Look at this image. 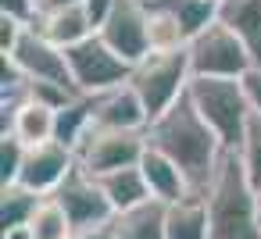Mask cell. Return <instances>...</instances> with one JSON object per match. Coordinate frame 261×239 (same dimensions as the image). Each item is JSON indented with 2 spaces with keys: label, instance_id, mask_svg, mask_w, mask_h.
<instances>
[{
  "label": "cell",
  "instance_id": "obj_31",
  "mask_svg": "<svg viewBox=\"0 0 261 239\" xmlns=\"http://www.w3.org/2000/svg\"><path fill=\"white\" fill-rule=\"evenodd\" d=\"M83 0H40V15L43 11H61V8H79Z\"/></svg>",
  "mask_w": 261,
  "mask_h": 239
},
{
  "label": "cell",
  "instance_id": "obj_17",
  "mask_svg": "<svg viewBox=\"0 0 261 239\" xmlns=\"http://www.w3.org/2000/svg\"><path fill=\"white\" fill-rule=\"evenodd\" d=\"M218 22L229 25L250 47V54L261 61V0H222Z\"/></svg>",
  "mask_w": 261,
  "mask_h": 239
},
{
  "label": "cell",
  "instance_id": "obj_8",
  "mask_svg": "<svg viewBox=\"0 0 261 239\" xmlns=\"http://www.w3.org/2000/svg\"><path fill=\"white\" fill-rule=\"evenodd\" d=\"M8 61L29 79V82H54L65 89H75L72 72H68V54L61 47H54L43 33H36L33 25H25L18 47L8 54Z\"/></svg>",
  "mask_w": 261,
  "mask_h": 239
},
{
  "label": "cell",
  "instance_id": "obj_10",
  "mask_svg": "<svg viewBox=\"0 0 261 239\" xmlns=\"http://www.w3.org/2000/svg\"><path fill=\"white\" fill-rule=\"evenodd\" d=\"M50 200L61 203V211L68 214V221L75 225V232H79V228H97V225L115 221L111 200L104 196L100 182H97L93 175H86L83 168H75V171L61 182V189H58Z\"/></svg>",
  "mask_w": 261,
  "mask_h": 239
},
{
  "label": "cell",
  "instance_id": "obj_2",
  "mask_svg": "<svg viewBox=\"0 0 261 239\" xmlns=\"http://www.w3.org/2000/svg\"><path fill=\"white\" fill-rule=\"evenodd\" d=\"M211 239H261L257 225V189L250 186L236 150H225L218 171L204 193Z\"/></svg>",
  "mask_w": 261,
  "mask_h": 239
},
{
  "label": "cell",
  "instance_id": "obj_26",
  "mask_svg": "<svg viewBox=\"0 0 261 239\" xmlns=\"http://www.w3.org/2000/svg\"><path fill=\"white\" fill-rule=\"evenodd\" d=\"M25 154H29V146L18 136L4 132V139H0V178H4V186H18L22 168H25Z\"/></svg>",
  "mask_w": 261,
  "mask_h": 239
},
{
  "label": "cell",
  "instance_id": "obj_9",
  "mask_svg": "<svg viewBox=\"0 0 261 239\" xmlns=\"http://www.w3.org/2000/svg\"><path fill=\"white\" fill-rule=\"evenodd\" d=\"M122 61H129L133 68L150 57V33H147V4L143 0H118L111 18L100 25L97 33Z\"/></svg>",
  "mask_w": 261,
  "mask_h": 239
},
{
  "label": "cell",
  "instance_id": "obj_27",
  "mask_svg": "<svg viewBox=\"0 0 261 239\" xmlns=\"http://www.w3.org/2000/svg\"><path fill=\"white\" fill-rule=\"evenodd\" d=\"M0 15H8L22 25H36L40 18V0H0Z\"/></svg>",
  "mask_w": 261,
  "mask_h": 239
},
{
  "label": "cell",
  "instance_id": "obj_12",
  "mask_svg": "<svg viewBox=\"0 0 261 239\" xmlns=\"http://www.w3.org/2000/svg\"><path fill=\"white\" fill-rule=\"evenodd\" d=\"M93 125L97 129H115V132H147L150 129V114L143 107V100L136 97V89L125 82L104 97H93Z\"/></svg>",
  "mask_w": 261,
  "mask_h": 239
},
{
  "label": "cell",
  "instance_id": "obj_28",
  "mask_svg": "<svg viewBox=\"0 0 261 239\" xmlns=\"http://www.w3.org/2000/svg\"><path fill=\"white\" fill-rule=\"evenodd\" d=\"M240 86H243V97H247V104H250V114L261 118V61L240 79Z\"/></svg>",
  "mask_w": 261,
  "mask_h": 239
},
{
  "label": "cell",
  "instance_id": "obj_5",
  "mask_svg": "<svg viewBox=\"0 0 261 239\" xmlns=\"http://www.w3.org/2000/svg\"><path fill=\"white\" fill-rule=\"evenodd\" d=\"M190 72L193 79H243L257 57L250 54V47L222 22H215L211 29H204L190 47Z\"/></svg>",
  "mask_w": 261,
  "mask_h": 239
},
{
  "label": "cell",
  "instance_id": "obj_1",
  "mask_svg": "<svg viewBox=\"0 0 261 239\" xmlns=\"http://www.w3.org/2000/svg\"><path fill=\"white\" fill-rule=\"evenodd\" d=\"M147 146H154L165 157H172L182 168L193 196H200V200H204V193H207V186H211V178L218 171V161L225 154L222 139L197 114V107L190 104V97H182L172 111H165L158 122H150Z\"/></svg>",
  "mask_w": 261,
  "mask_h": 239
},
{
  "label": "cell",
  "instance_id": "obj_32",
  "mask_svg": "<svg viewBox=\"0 0 261 239\" xmlns=\"http://www.w3.org/2000/svg\"><path fill=\"white\" fill-rule=\"evenodd\" d=\"M4 239H33V235H29V228H18V232H8Z\"/></svg>",
  "mask_w": 261,
  "mask_h": 239
},
{
  "label": "cell",
  "instance_id": "obj_23",
  "mask_svg": "<svg viewBox=\"0 0 261 239\" xmlns=\"http://www.w3.org/2000/svg\"><path fill=\"white\" fill-rule=\"evenodd\" d=\"M147 33H150V54H172V50L190 47L175 15H168L165 8H154V4H147Z\"/></svg>",
  "mask_w": 261,
  "mask_h": 239
},
{
  "label": "cell",
  "instance_id": "obj_35",
  "mask_svg": "<svg viewBox=\"0 0 261 239\" xmlns=\"http://www.w3.org/2000/svg\"><path fill=\"white\" fill-rule=\"evenodd\" d=\"M218 4H222V0H218Z\"/></svg>",
  "mask_w": 261,
  "mask_h": 239
},
{
  "label": "cell",
  "instance_id": "obj_25",
  "mask_svg": "<svg viewBox=\"0 0 261 239\" xmlns=\"http://www.w3.org/2000/svg\"><path fill=\"white\" fill-rule=\"evenodd\" d=\"M240 161H243V171L250 178L254 189H261V118L250 114L247 122V132H243V143H240Z\"/></svg>",
  "mask_w": 261,
  "mask_h": 239
},
{
  "label": "cell",
  "instance_id": "obj_22",
  "mask_svg": "<svg viewBox=\"0 0 261 239\" xmlns=\"http://www.w3.org/2000/svg\"><path fill=\"white\" fill-rule=\"evenodd\" d=\"M40 203H43V196H36L22 186H4V193H0V225H4V235L18 232V228H29Z\"/></svg>",
  "mask_w": 261,
  "mask_h": 239
},
{
  "label": "cell",
  "instance_id": "obj_16",
  "mask_svg": "<svg viewBox=\"0 0 261 239\" xmlns=\"http://www.w3.org/2000/svg\"><path fill=\"white\" fill-rule=\"evenodd\" d=\"M97 182H100L104 196L111 200L115 218L125 214V211H136V207H143V203L154 200V196H150V186H147V178H143V171H140V164H136V168L111 171V175H104V178H97Z\"/></svg>",
  "mask_w": 261,
  "mask_h": 239
},
{
  "label": "cell",
  "instance_id": "obj_13",
  "mask_svg": "<svg viewBox=\"0 0 261 239\" xmlns=\"http://www.w3.org/2000/svg\"><path fill=\"white\" fill-rule=\"evenodd\" d=\"M140 171H143V178H147V186H150V196H154L158 203H165V207H175V203H182V200L193 196V189H190L182 168H179L172 157H165L161 150H154V146L143 150Z\"/></svg>",
  "mask_w": 261,
  "mask_h": 239
},
{
  "label": "cell",
  "instance_id": "obj_14",
  "mask_svg": "<svg viewBox=\"0 0 261 239\" xmlns=\"http://www.w3.org/2000/svg\"><path fill=\"white\" fill-rule=\"evenodd\" d=\"M54 118H58L54 107L25 97L18 107L4 111V132L18 136L25 146H40V143H50L54 139Z\"/></svg>",
  "mask_w": 261,
  "mask_h": 239
},
{
  "label": "cell",
  "instance_id": "obj_15",
  "mask_svg": "<svg viewBox=\"0 0 261 239\" xmlns=\"http://www.w3.org/2000/svg\"><path fill=\"white\" fill-rule=\"evenodd\" d=\"M33 29L43 33V36H47L54 47H61V50H68V47H75V43H83V40L93 36V25H90L83 4H79V8H61V11H43Z\"/></svg>",
  "mask_w": 261,
  "mask_h": 239
},
{
  "label": "cell",
  "instance_id": "obj_29",
  "mask_svg": "<svg viewBox=\"0 0 261 239\" xmlns=\"http://www.w3.org/2000/svg\"><path fill=\"white\" fill-rule=\"evenodd\" d=\"M115 4H118V0H83V11H86V18H90L93 33H100V25L111 18Z\"/></svg>",
  "mask_w": 261,
  "mask_h": 239
},
{
  "label": "cell",
  "instance_id": "obj_34",
  "mask_svg": "<svg viewBox=\"0 0 261 239\" xmlns=\"http://www.w3.org/2000/svg\"><path fill=\"white\" fill-rule=\"evenodd\" d=\"M143 4H150V0H143Z\"/></svg>",
  "mask_w": 261,
  "mask_h": 239
},
{
  "label": "cell",
  "instance_id": "obj_20",
  "mask_svg": "<svg viewBox=\"0 0 261 239\" xmlns=\"http://www.w3.org/2000/svg\"><path fill=\"white\" fill-rule=\"evenodd\" d=\"M165 239H211L207 228V207L200 196H190L175 207H168L165 218Z\"/></svg>",
  "mask_w": 261,
  "mask_h": 239
},
{
  "label": "cell",
  "instance_id": "obj_11",
  "mask_svg": "<svg viewBox=\"0 0 261 239\" xmlns=\"http://www.w3.org/2000/svg\"><path fill=\"white\" fill-rule=\"evenodd\" d=\"M75 168H79L75 150H68V146H61L58 139H50V143L29 146V154H25V168H22L18 186L47 200V196H54V193L61 189V182H65Z\"/></svg>",
  "mask_w": 261,
  "mask_h": 239
},
{
  "label": "cell",
  "instance_id": "obj_30",
  "mask_svg": "<svg viewBox=\"0 0 261 239\" xmlns=\"http://www.w3.org/2000/svg\"><path fill=\"white\" fill-rule=\"evenodd\" d=\"M72 239H115V221H108V225H97V228H79Z\"/></svg>",
  "mask_w": 261,
  "mask_h": 239
},
{
  "label": "cell",
  "instance_id": "obj_3",
  "mask_svg": "<svg viewBox=\"0 0 261 239\" xmlns=\"http://www.w3.org/2000/svg\"><path fill=\"white\" fill-rule=\"evenodd\" d=\"M186 97L197 107V114L207 122V129L222 139V146L240 150L250 122V104L243 97L240 79H193Z\"/></svg>",
  "mask_w": 261,
  "mask_h": 239
},
{
  "label": "cell",
  "instance_id": "obj_6",
  "mask_svg": "<svg viewBox=\"0 0 261 239\" xmlns=\"http://www.w3.org/2000/svg\"><path fill=\"white\" fill-rule=\"evenodd\" d=\"M65 54H68V72H72L75 93H83V97H104L133 79V65L122 61L97 33L90 40L68 47Z\"/></svg>",
  "mask_w": 261,
  "mask_h": 239
},
{
  "label": "cell",
  "instance_id": "obj_21",
  "mask_svg": "<svg viewBox=\"0 0 261 239\" xmlns=\"http://www.w3.org/2000/svg\"><path fill=\"white\" fill-rule=\"evenodd\" d=\"M154 8H165L168 15H175V22L182 25L186 40L193 43L204 29H211L218 22V0H150Z\"/></svg>",
  "mask_w": 261,
  "mask_h": 239
},
{
  "label": "cell",
  "instance_id": "obj_33",
  "mask_svg": "<svg viewBox=\"0 0 261 239\" xmlns=\"http://www.w3.org/2000/svg\"><path fill=\"white\" fill-rule=\"evenodd\" d=\"M257 225H261V189H257Z\"/></svg>",
  "mask_w": 261,
  "mask_h": 239
},
{
  "label": "cell",
  "instance_id": "obj_18",
  "mask_svg": "<svg viewBox=\"0 0 261 239\" xmlns=\"http://www.w3.org/2000/svg\"><path fill=\"white\" fill-rule=\"evenodd\" d=\"M90 129H93V97H72L61 111H58V118H54V139L61 143V146H68V150H79V143L90 136Z\"/></svg>",
  "mask_w": 261,
  "mask_h": 239
},
{
  "label": "cell",
  "instance_id": "obj_19",
  "mask_svg": "<svg viewBox=\"0 0 261 239\" xmlns=\"http://www.w3.org/2000/svg\"><path fill=\"white\" fill-rule=\"evenodd\" d=\"M165 218H168V207L150 200L115 218V239H165Z\"/></svg>",
  "mask_w": 261,
  "mask_h": 239
},
{
  "label": "cell",
  "instance_id": "obj_24",
  "mask_svg": "<svg viewBox=\"0 0 261 239\" xmlns=\"http://www.w3.org/2000/svg\"><path fill=\"white\" fill-rule=\"evenodd\" d=\"M29 235H33V239H72V235H75V225L68 221V214L61 211V203L47 196V200L36 207L33 221H29Z\"/></svg>",
  "mask_w": 261,
  "mask_h": 239
},
{
  "label": "cell",
  "instance_id": "obj_4",
  "mask_svg": "<svg viewBox=\"0 0 261 239\" xmlns=\"http://www.w3.org/2000/svg\"><path fill=\"white\" fill-rule=\"evenodd\" d=\"M190 82H193V72H190V54L186 50L150 54L133 68V79H129V86L143 100L150 122H158L165 111H172L186 97Z\"/></svg>",
  "mask_w": 261,
  "mask_h": 239
},
{
  "label": "cell",
  "instance_id": "obj_7",
  "mask_svg": "<svg viewBox=\"0 0 261 239\" xmlns=\"http://www.w3.org/2000/svg\"><path fill=\"white\" fill-rule=\"evenodd\" d=\"M147 150V132H115V129H90V136L79 143L75 161L86 175L104 178L122 168H136Z\"/></svg>",
  "mask_w": 261,
  "mask_h": 239
}]
</instances>
